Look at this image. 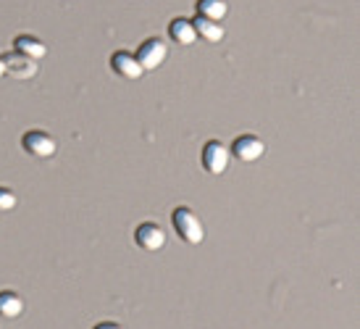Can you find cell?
Masks as SVG:
<instances>
[{"instance_id": "1", "label": "cell", "mask_w": 360, "mask_h": 329, "mask_svg": "<svg viewBox=\"0 0 360 329\" xmlns=\"http://www.w3.org/2000/svg\"><path fill=\"white\" fill-rule=\"evenodd\" d=\"M171 224H174V232L179 235L181 242H187L192 248L205 242V227H202L200 216L192 209H187V206H179V209L171 211Z\"/></svg>"}, {"instance_id": "2", "label": "cell", "mask_w": 360, "mask_h": 329, "mask_svg": "<svg viewBox=\"0 0 360 329\" xmlns=\"http://www.w3.org/2000/svg\"><path fill=\"white\" fill-rule=\"evenodd\" d=\"M229 161H231V150L226 142L221 140H210L205 142V148H202V169L213 174V177H219L224 171L229 169Z\"/></svg>"}, {"instance_id": "3", "label": "cell", "mask_w": 360, "mask_h": 329, "mask_svg": "<svg viewBox=\"0 0 360 329\" xmlns=\"http://www.w3.org/2000/svg\"><path fill=\"white\" fill-rule=\"evenodd\" d=\"M134 56H137V61L142 63L145 71H155L166 63V58H169V45L160 40V37H148V40L137 48Z\"/></svg>"}, {"instance_id": "4", "label": "cell", "mask_w": 360, "mask_h": 329, "mask_svg": "<svg viewBox=\"0 0 360 329\" xmlns=\"http://www.w3.org/2000/svg\"><path fill=\"white\" fill-rule=\"evenodd\" d=\"M21 148L30 153L32 159H53L56 156V150H58V145H56V140H53L48 132L42 130H30L24 137H21Z\"/></svg>"}, {"instance_id": "5", "label": "cell", "mask_w": 360, "mask_h": 329, "mask_svg": "<svg viewBox=\"0 0 360 329\" xmlns=\"http://www.w3.org/2000/svg\"><path fill=\"white\" fill-rule=\"evenodd\" d=\"M134 242L148 253H158L166 245V230L160 227L158 221H142L140 227L134 230Z\"/></svg>"}, {"instance_id": "6", "label": "cell", "mask_w": 360, "mask_h": 329, "mask_svg": "<svg viewBox=\"0 0 360 329\" xmlns=\"http://www.w3.org/2000/svg\"><path fill=\"white\" fill-rule=\"evenodd\" d=\"M231 156L242 163H252V161L263 159V153H266V142L255 137V135H240L237 140L229 145Z\"/></svg>"}, {"instance_id": "7", "label": "cell", "mask_w": 360, "mask_h": 329, "mask_svg": "<svg viewBox=\"0 0 360 329\" xmlns=\"http://www.w3.org/2000/svg\"><path fill=\"white\" fill-rule=\"evenodd\" d=\"M110 69L119 74L121 80H140L142 74H145V69H142V63L137 61V56L134 53H129V50H116L113 56H110Z\"/></svg>"}, {"instance_id": "8", "label": "cell", "mask_w": 360, "mask_h": 329, "mask_svg": "<svg viewBox=\"0 0 360 329\" xmlns=\"http://www.w3.org/2000/svg\"><path fill=\"white\" fill-rule=\"evenodd\" d=\"M6 58V69H8L11 77H16V80H34L37 77V71H40V63L30 56H24L19 50H13V53H6L3 56Z\"/></svg>"}, {"instance_id": "9", "label": "cell", "mask_w": 360, "mask_h": 329, "mask_svg": "<svg viewBox=\"0 0 360 329\" xmlns=\"http://www.w3.org/2000/svg\"><path fill=\"white\" fill-rule=\"evenodd\" d=\"M195 24V32H198V40H205L210 45H216L226 37V30H224V24L221 21H210V19H202V16H195L192 19Z\"/></svg>"}, {"instance_id": "10", "label": "cell", "mask_w": 360, "mask_h": 329, "mask_svg": "<svg viewBox=\"0 0 360 329\" xmlns=\"http://www.w3.org/2000/svg\"><path fill=\"white\" fill-rule=\"evenodd\" d=\"M13 50H19V53H24V56H30L34 61H42L48 56V45L40 37H34V35H19L13 40Z\"/></svg>"}, {"instance_id": "11", "label": "cell", "mask_w": 360, "mask_h": 329, "mask_svg": "<svg viewBox=\"0 0 360 329\" xmlns=\"http://www.w3.org/2000/svg\"><path fill=\"white\" fill-rule=\"evenodd\" d=\"M24 314V298L13 290H0V319H19Z\"/></svg>"}, {"instance_id": "12", "label": "cell", "mask_w": 360, "mask_h": 329, "mask_svg": "<svg viewBox=\"0 0 360 329\" xmlns=\"http://www.w3.org/2000/svg\"><path fill=\"white\" fill-rule=\"evenodd\" d=\"M169 37L174 42H179V45H192V42L198 40V32H195V24H192V19H184V16H179V19H174L169 24Z\"/></svg>"}, {"instance_id": "13", "label": "cell", "mask_w": 360, "mask_h": 329, "mask_svg": "<svg viewBox=\"0 0 360 329\" xmlns=\"http://www.w3.org/2000/svg\"><path fill=\"white\" fill-rule=\"evenodd\" d=\"M229 13V3L226 0H198V16L210 21H224Z\"/></svg>"}, {"instance_id": "14", "label": "cell", "mask_w": 360, "mask_h": 329, "mask_svg": "<svg viewBox=\"0 0 360 329\" xmlns=\"http://www.w3.org/2000/svg\"><path fill=\"white\" fill-rule=\"evenodd\" d=\"M19 206V195L11 187H0V211H13Z\"/></svg>"}, {"instance_id": "15", "label": "cell", "mask_w": 360, "mask_h": 329, "mask_svg": "<svg viewBox=\"0 0 360 329\" xmlns=\"http://www.w3.org/2000/svg\"><path fill=\"white\" fill-rule=\"evenodd\" d=\"M95 329H124L121 324H116V321H103V324H98Z\"/></svg>"}, {"instance_id": "16", "label": "cell", "mask_w": 360, "mask_h": 329, "mask_svg": "<svg viewBox=\"0 0 360 329\" xmlns=\"http://www.w3.org/2000/svg\"><path fill=\"white\" fill-rule=\"evenodd\" d=\"M6 74H8V69H6V58L0 56V77H6Z\"/></svg>"}]
</instances>
